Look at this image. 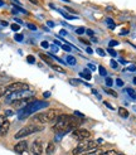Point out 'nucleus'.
<instances>
[{"label":"nucleus","instance_id":"37","mask_svg":"<svg viewBox=\"0 0 136 155\" xmlns=\"http://www.w3.org/2000/svg\"><path fill=\"white\" fill-rule=\"evenodd\" d=\"M116 85H117L118 87H122V86H124V81H122L121 78H117V79H116Z\"/></svg>","mask_w":136,"mask_h":155},{"label":"nucleus","instance_id":"4","mask_svg":"<svg viewBox=\"0 0 136 155\" xmlns=\"http://www.w3.org/2000/svg\"><path fill=\"white\" fill-rule=\"evenodd\" d=\"M44 129V126H42V125H27V126H24L23 129H20L18 132L14 135V137L16 140L18 139H23L25 136H29L32 135L34 132H38V131H42V130Z\"/></svg>","mask_w":136,"mask_h":155},{"label":"nucleus","instance_id":"33","mask_svg":"<svg viewBox=\"0 0 136 155\" xmlns=\"http://www.w3.org/2000/svg\"><path fill=\"white\" fill-rule=\"evenodd\" d=\"M14 39H15L16 42H22V40H23V34H15V35H14Z\"/></svg>","mask_w":136,"mask_h":155},{"label":"nucleus","instance_id":"9","mask_svg":"<svg viewBox=\"0 0 136 155\" xmlns=\"http://www.w3.org/2000/svg\"><path fill=\"white\" fill-rule=\"evenodd\" d=\"M10 129V122L5 115H0V136H5Z\"/></svg>","mask_w":136,"mask_h":155},{"label":"nucleus","instance_id":"11","mask_svg":"<svg viewBox=\"0 0 136 155\" xmlns=\"http://www.w3.org/2000/svg\"><path fill=\"white\" fill-rule=\"evenodd\" d=\"M28 150V141H19L14 146V151L18 154H24Z\"/></svg>","mask_w":136,"mask_h":155},{"label":"nucleus","instance_id":"1","mask_svg":"<svg viewBox=\"0 0 136 155\" xmlns=\"http://www.w3.org/2000/svg\"><path fill=\"white\" fill-rule=\"evenodd\" d=\"M79 125H81V121L78 120L77 116L62 114L57 117V121L53 126V131L61 132V134H67V132L72 131V130L78 129Z\"/></svg>","mask_w":136,"mask_h":155},{"label":"nucleus","instance_id":"44","mask_svg":"<svg viewBox=\"0 0 136 155\" xmlns=\"http://www.w3.org/2000/svg\"><path fill=\"white\" fill-rule=\"evenodd\" d=\"M74 115L77 117H84V115L82 114V112H79V111H74Z\"/></svg>","mask_w":136,"mask_h":155},{"label":"nucleus","instance_id":"12","mask_svg":"<svg viewBox=\"0 0 136 155\" xmlns=\"http://www.w3.org/2000/svg\"><path fill=\"white\" fill-rule=\"evenodd\" d=\"M54 151H56V145H54V142H49V144L47 145V149H45L47 155H52Z\"/></svg>","mask_w":136,"mask_h":155},{"label":"nucleus","instance_id":"13","mask_svg":"<svg viewBox=\"0 0 136 155\" xmlns=\"http://www.w3.org/2000/svg\"><path fill=\"white\" fill-rule=\"evenodd\" d=\"M79 76L82 77V78H84V79H87V81H90V79L92 78V76H91V72L88 69H86V71H83V72H81L79 73Z\"/></svg>","mask_w":136,"mask_h":155},{"label":"nucleus","instance_id":"18","mask_svg":"<svg viewBox=\"0 0 136 155\" xmlns=\"http://www.w3.org/2000/svg\"><path fill=\"white\" fill-rule=\"evenodd\" d=\"M69 83H71V85H73V86H78V85H81V83H82V85L88 86L87 83H84V82H82V81H79V79H76V78H71V79H69Z\"/></svg>","mask_w":136,"mask_h":155},{"label":"nucleus","instance_id":"51","mask_svg":"<svg viewBox=\"0 0 136 155\" xmlns=\"http://www.w3.org/2000/svg\"><path fill=\"white\" fill-rule=\"evenodd\" d=\"M10 1L14 3V5H20V1H19V0H10Z\"/></svg>","mask_w":136,"mask_h":155},{"label":"nucleus","instance_id":"49","mask_svg":"<svg viewBox=\"0 0 136 155\" xmlns=\"http://www.w3.org/2000/svg\"><path fill=\"white\" fill-rule=\"evenodd\" d=\"M88 67H90V69H92V71H95V69H96V66H95V64H92V63H88Z\"/></svg>","mask_w":136,"mask_h":155},{"label":"nucleus","instance_id":"25","mask_svg":"<svg viewBox=\"0 0 136 155\" xmlns=\"http://www.w3.org/2000/svg\"><path fill=\"white\" fill-rule=\"evenodd\" d=\"M5 91H6V86L5 85L0 86V97H3V96L5 95Z\"/></svg>","mask_w":136,"mask_h":155},{"label":"nucleus","instance_id":"39","mask_svg":"<svg viewBox=\"0 0 136 155\" xmlns=\"http://www.w3.org/2000/svg\"><path fill=\"white\" fill-rule=\"evenodd\" d=\"M107 51H108V53H110V54H111V56H112V57H116V56H117V53H116V52H115V51H113V49H112V48H108V49H107Z\"/></svg>","mask_w":136,"mask_h":155},{"label":"nucleus","instance_id":"2","mask_svg":"<svg viewBox=\"0 0 136 155\" xmlns=\"http://www.w3.org/2000/svg\"><path fill=\"white\" fill-rule=\"evenodd\" d=\"M48 102L47 101H39V100H35V101L30 102L29 105H27L25 107H23L22 110L19 111V119H25V117H28L29 115L34 114V112L42 110V108H45L48 107Z\"/></svg>","mask_w":136,"mask_h":155},{"label":"nucleus","instance_id":"40","mask_svg":"<svg viewBox=\"0 0 136 155\" xmlns=\"http://www.w3.org/2000/svg\"><path fill=\"white\" fill-rule=\"evenodd\" d=\"M110 64H111V67H112L113 69H116L117 67H118V66H117V62H116V61H111V63H110Z\"/></svg>","mask_w":136,"mask_h":155},{"label":"nucleus","instance_id":"32","mask_svg":"<svg viewBox=\"0 0 136 155\" xmlns=\"http://www.w3.org/2000/svg\"><path fill=\"white\" fill-rule=\"evenodd\" d=\"M108 45H110V48H112V47H116V45H118V42H117V40H110Z\"/></svg>","mask_w":136,"mask_h":155},{"label":"nucleus","instance_id":"55","mask_svg":"<svg viewBox=\"0 0 136 155\" xmlns=\"http://www.w3.org/2000/svg\"><path fill=\"white\" fill-rule=\"evenodd\" d=\"M86 51H87V53H90V54H92V53H93L92 48H90V47H87V49H86Z\"/></svg>","mask_w":136,"mask_h":155},{"label":"nucleus","instance_id":"53","mask_svg":"<svg viewBox=\"0 0 136 155\" xmlns=\"http://www.w3.org/2000/svg\"><path fill=\"white\" fill-rule=\"evenodd\" d=\"M66 10H68V11H71V13H73V14H76V11H74L73 9H71V8H68V6H66Z\"/></svg>","mask_w":136,"mask_h":155},{"label":"nucleus","instance_id":"59","mask_svg":"<svg viewBox=\"0 0 136 155\" xmlns=\"http://www.w3.org/2000/svg\"><path fill=\"white\" fill-rule=\"evenodd\" d=\"M54 44H58L59 45V44H61V42H59V40H54Z\"/></svg>","mask_w":136,"mask_h":155},{"label":"nucleus","instance_id":"23","mask_svg":"<svg viewBox=\"0 0 136 155\" xmlns=\"http://www.w3.org/2000/svg\"><path fill=\"white\" fill-rule=\"evenodd\" d=\"M106 22H107V24H108V27L110 28H111V29H115V27H116V24H115V22H113V20L112 19H107V20H106Z\"/></svg>","mask_w":136,"mask_h":155},{"label":"nucleus","instance_id":"60","mask_svg":"<svg viewBox=\"0 0 136 155\" xmlns=\"http://www.w3.org/2000/svg\"><path fill=\"white\" fill-rule=\"evenodd\" d=\"M4 5V1H3V0H0V6H3Z\"/></svg>","mask_w":136,"mask_h":155},{"label":"nucleus","instance_id":"19","mask_svg":"<svg viewBox=\"0 0 136 155\" xmlns=\"http://www.w3.org/2000/svg\"><path fill=\"white\" fill-rule=\"evenodd\" d=\"M67 63L69 64V66H74L76 63H77V61H76V58L73 56H67Z\"/></svg>","mask_w":136,"mask_h":155},{"label":"nucleus","instance_id":"30","mask_svg":"<svg viewBox=\"0 0 136 155\" xmlns=\"http://www.w3.org/2000/svg\"><path fill=\"white\" fill-rule=\"evenodd\" d=\"M27 61H28V63H35V58H34L33 56H28L27 57Z\"/></svg>","mask_w":136,"mask_h":155},{"label":"nucleus","instance_id":"15","mask_svg":"<svg viewBox=\"0 0 136 155\" xmlns=\"http://www.w3.org/2000/svg\"><path fill=\"white\" fill-rule=\"evenodd\" d=\"M10 77L9 76H5V74H0V86H3V85H5L6 82H9L10 81Z\"/></svg>","mask_w":136,"mask_h":155},{"label":"nucleus","instance_id":"26","mask_svg":"<svg viewBox=\"0 0 136 155\" xmlns=\"http://www.w3.org/2000/svg\"><path fill=\"white\" fill-rule=\"evenodd\" d=\"M101 155H118V153L115 151V150H108V151H106V153H102Z\"/></svg>","mask_w":136,"mask_h":155},{"label":"nucleus","instance_id":"61","mask_svg":"<svg viewBox=\"0 0 136 155\" xmlns=\"http://www.w3.org/2000/svg\"><path fill=\"white\" fill-rule=\"evenodd\" d=\"M134 83H135V85H136V77L134 78Z\"/></svg>","mask_w":136,"mask_h":155},{"label":"nucleus","instance_id":"22","mask_svg":"<svg viewBox=\"0 0 136 155\" xmlns=\"http://www.w3.org/2000/svg\"><path fill=\"white\" fill-rule=\"evenodd\" d=\"M103 91L106 92V93H108V95L113 96V97H117V93H116V92H115L113 90H110V88H103Z\"/></svg>","mask_w":136,"mask_h":155},{"label":"nucleus","instance_id":"27","mask_svg":"<svg viewBox=\"0 0 136 155\" xmlns=\"http://www.w3.org/2000/svg\"><path fill=\"white\" fill-rule=\"evenodd\" d=\"M112 83H113V81H112V78H111V77H106V85H107L108 87H111V86H112Z\"/></svg>","mask_w":136,"mask_h":155},{"label":"nucleus","instance_id":"3","mask_svg":"<svg viewBox=\"0 0 136 155\" xmlns=\"http://www.w3.org/2000/svg\"><path fill=\"white\" fill-rule=\"evenodd\" d=\"M58 116H59L58 110H56V108H50L48 111L40 112V114H38L37 116H34V120L39 121L40 124H48V122H52V121L57 120Z\"/></svg>","mask_w":136,"mask_h":155},{"label":"nucleus","instance_id":"10","mask_svg":"<svg viewBox=\"0 0 136 155\" xmlns=\"http://www.w3.org/2000/svg\"><path fill=\"white\" fill-rule=\"evenodd\" d=\"M43 153V142L40 139L34 140L33 145H32V154L33 155H42Z\"/></svg>","mask_w":136,"mask_h":155},{"label":"nucleus","instance_id":"14","mask_svg":"<svg viewBox=\"0 0 136 155\" xmlns=\"http://www.w3.org/2000/svg\"><path fill=\"white\" fill-rule=\"evenodd\" d=\"M118 115H120L121 117H124V119H127V117H129V111L124 107H120L118 108Z\"/></svg>","mask_w":136,"mask_h":155},{"label":"nucleus","instance_id":"35","mask_svg":"<svg viewBox=\"0 0 136 155\" xmlns=\"http://www.w3.org/2000/svg\"><path fill=\"white\" fill-rule=\"evenodd\" d=\"M40 45H42V47H43V48H49V47H50V44H49L47 40H43V42H42V43H40Z\"/></svg>","mask_w":136,"mask_h":155},{"label":"nucleus","instance_id":"31","mask_svg":"<svg viewBox=\"0 0 136 155\" xmlns=\"http://www.w3.org/2000/svg\"><path fill=\"white\" fill-rule=\"evenodd\" d=\"M62 49L63 51H66V52H71V45L69 44H62Z\"/></svg>","mask_w":136,"mask_h":155},{"label":"nucleus","instance_id":"54","mask_svg":"<svg viewBox=\"0 0 136 155\" xmlns=\"http://www.w3.org/2000/svg\"><path fill=\"white\" fill-rule=\"evenodd\" d=\"M127 33H129V30H127V29H124V30L121 32V35H125V34H127Z\"/></svg>","mask_w":136,"mask_h":155},{"label":"nucleus","instance_id":"38","mask_svg":"<svg viewBox=\"0 0 136 155\" xmlns=\"http://www.w3.org/2000/svg\"><path fill=\"white\" fill-rule=\"evenodd\" d=\"M27 27H28L29 29H30V30H37V27L34 25V24H32V23H28V24H27Z\"/></svg>","mask_w":136,"mask_h":155},{"label":"nucleus","instance_id":"57","mask_svg":"<svg viewBox=\"0 0 136 155\" xmlns=\"http://www.w3.org/2000/svg\"><path fill=\"white\" fill-rule=\"evenodd\" d=\"M15 22H16V23H19V24H22V23H23L22 20H20V19H18V18H15Z\"/></svg>","mask_w":136,"mask_h":155},{"label":"nucleus","instance_id":"62","mask_svg":"<svg viewBox=\"0 0 136 155\" xmlns=\"http://www.w3.org/2000/svg\"><path fill=\"white\" fill-rule=\"evenodd\" d=\"M63 1H69V0H63Z\"/></svg>","mask_w":136,"mask_h":155},{"label":"nucleus","instance_id":"48","mask_svg":"<svg viewBox=\"0 0 136 155\" xmlns=\"http://www.w3.org/2000/svg\"><path fill=\"white\" fill-rule=\"evenodd\" d=\"M47 24H48L49 28H54V25H56V24H54L53 22H47Z\"/></svg>","mask_w":136,"mask_h":155},{"label":"nucleus","instance_id":"34","mask_svg":"<svg viewBox=\"0 0 136 155\" xmlns=\"http://www.w3.org/2000/svg\"><path fill=\"white\" fill-rule=\"evenodd\" d=\"M84 32H86V29H84V28H82V27H81V28H77V29H76V33H77V34H83V33Z\"/></svg>","mask_w":136,"mask_h":155},{"label":"nucleus","instance_id":"17","mask_svg":"<svg viewBox=\"0 0 136 155\" xmlns=\"http://www.w3.org/2000/svg\"><path fill=\"white\" fill-rule=\"evenodd\" d=\"M102 154V151L100 149H93V150H91V151H87V153H84V154H82V155H101Z\"/></svg>","mask_w":136,"mask_h":155},{"label":"nucleus","instance_id":"56","mask_svg":"<svg viewBox=\"0 0 136 155\" xmlns=\"http://www.w3.org/2000/svg\"><path fill=\"white\" fill-rule=\"evenodd\" d=\"M29 1L33 3V4H35V5H38V4H39V1H38V0H29Z\"/></svg>","mask_w":136,"mask_h":155},{"label":"nucleus","instance_id":"28","mask_svg":"<svg viewBox=\"0 0 136 155\" xmlns=\"http://www.w3.org/2000/svg\"><path fill=\"white\" fill-rule=\"evenodd\" d=\"M62 15L64 16L66 19H68V20H74V19H77L76 16H72V15H68V14H66V13H62Z\"/></svg>","mask_w":136,"mask_h":155},{"label":"nucleus","instance_id":"24","mask_svg":"<svg viewBox=\"0 0 136 155\" xmlns=\"http://www.w3.org/2000/svg\"><path fill=\"white\" fill-rule=\"evenodd\" d=\"M98 71H100V73H101V76H103V77H106V76H107V72H106V69H105V67H102V66H100V67H98Z\"/></svg>","mask_w":136,"mask_h":155},{"label":"nucleus","instance_id":"47","mask_svg":"<svg viewBox=\"0 0 136 155\" xmlns=\"http://www.w3.org/2000/svg\"><path fill=\"white\" fill-rule=\"evenodd\" d=\"M43 96H44V97H45V98H48V97H49V96H50V92H49V91H45V92H44V93H43Z\"/></svg>","mask_w":136,"mask_h":155},{"label":"nucleus","instance_id":"21","mask_svg":"<svg viewBox=\"0 0 136 155\" xmlns=\"http://www.w3.org/2000/svg\"><path fill=\"white\" fill-rule=\"evenodd\" d=\"M126 92L129 93V96L132 100H136V92H135V90H132V88H126Z\"/></svg>","mask_w":136,"mask_h":155},{"label":"nucleus","instance_id":"20","mask_svg":"<svg viewBox=\"0 0 136 155\" xmlns=\"http://www.w3.org/2000/svg\"><path fill=\"white\" fill-rule=\"evenodd\" d=\"M50 67H52V68H53L54 71H56V72H59V73H66V71L63 69L61 66H57V64H52Z\"/></svg>","mask_w":136,"mask_h":155},{"label":"nucleus","instance_id":"41","mask_svg":"<svg viewBox=\"0 0 136 155\" xmlns=\"http://www.w3.org/2000/svg\"><path fill=\"white\" fill-rule=\"evenodd\" d=\"M86 33H87V34L90 35V37H93V34H95V33H93V30H92V29H86Z\"/></svg>","mask_w":136,"mask_h":155},{"label":"nucleus","instance_id":"50","mask_svg":"<svg viewBox=\"0 0 136 155\" xmlns=\"http://www.w3.org/2000/svg\"><path fill=\"white\" fill-rule=\"evenodd\" d=\"M50 48H52L53 52H57V51H58V47H57V45H50Z\"/></svg>","mask_w":136,"mask_h":155},{"label":"nucleus","instance_id":"58","mask_svg":"<svg viewBox=\"0 0 136 155\" xmlns=\"http://www.w3.org/2000/svg\"><path fill=\"white\" fill-rule=\"evenodd\" d=\"M0 23H1V25H4V27H6V25H8V23H6V22H4V20H3V22H0Z\"/></svg>","mask_w":136,"mask_h":155},{"label":"nucleus","instance_id":"36","mask_svg":"<svg viewBox=\"0 0 136 155\" xmlns=\"http://www.w3.org/2000/svg\"><path fill=\"white\" fill-rule=\"evenodd\" d=\"M96 52H97V53H98V54H100V56H101V57H103V56H106V54H105V51H103V49H102V48H97V49H96Z\"/></svg>","mask_w":136,"mask_h":155},{"label":"nucleus","instance_id":"8","mask_svg":"<svg viewBox=\"0 0 136 155\" xmlns=\"http://www.w3.org/2000/svg\"><path fill=\"white\" fill-rule=\"evenodd\" d=\"M33 101H35V98H34V96L33 97H23V98H15V100H13V102L11 105L14 106L15 108H22V107H25L27 105H29L30 102Z\"/></svg>","mask_w":136,"mask_h":155},{"label":"nucleus","instance_id":"7","mask_svg":"<svg viewBox=\"0 0 136 155\" xmlns=\"http://www.w3.org/2000/svg\"><path fill=\"white\" fill-rule=\"evenodd\" d=\"M72 135H73V137L76 140H78V141H83V140H87L88 137L91 136V132L88 131V130L86 129H76L73 130V132H72Z\"/></svg>","mask_w":136,"mask_h":155},{"label":"nucleus","instance_id":"45","mask_svg":"<svg viewBox=\"0 0 136 155\" xmlns=\"http://www.w3.org/2000/svg\"><path fill=\"white\" fill-rule=\"evenodd\" d=\"M103 103L106 105V107H108V108H110V110H113V106H111V105H110V103H108L107 101H105Z\"/></svg>","mask_w":136,"mask_h":155},{"label":"nucleus","instance_id":"43","mask_svg":"<svg viewBox=\"0 0 136 155\" xmlns=\"http://www.w3.org/2000/svg\"><path fill=\"white\" fill-rule=\"evenodd\" d=\"M4 115H5L6 117L13 116V111H11V110H6V111H5V114H4Z\"/></svg>","mask_w":136,"mask_h":155},{"label":"nucleus","instance_id":"42","mask_svg":"<svg viewBox=\"0 0 136 155\" xmlns=\"http://www.w3.org/2000/svg\"><path fill=\"white\" fill-rule=\"evenodd\" d=\"M79 40L82 42V43L87 44V45H90V44H91V43H90V40H87V39H84V38H79Z\"/></svg>","mask_w":136,"mask_h":155},{"label":"nucleus","instance_id":"16","mask_svg":"<svg viewBox=\"0 0 136 155\" xmlns=\"http://www.w3.org/2000/svg\"><path fill=\"white\" fill-rule=\"evenodd\" d=\"M39 57H40L42 59H43V61L45 62L47 64H50V66L53 64V63H52V59H50V57H47V56H45L44 53H39Z\"/></svg>","mask_w":136,"mask_h":155},{"label":"nucleus","instance_id":"52","mask_svg":"<svg viewBox=\"0 0 136 155\" xmlns=\"http://www.w3.org/2000/svg\"><path fill=\"white\" fill-rule=\"evenodd\" d=\"M129 71L134 72V71H136V67H135V66H130V67H129Z\"/></svg>","mask_w":136,"mask_h":155},{"label":"nucleus","instance_id":"29","mask_svg":"<svg viewBox=\"0 0 136 155\" xmlns=\"http://www.w3.org/2000/svg\"><path fill=\"white\" fill-rule=\"evenodd\" d=\"M11 30H14V32H18L19 30V29H20V25H19V24H11Z\"/></svg>","mask_w":136,"mask_h":155},{"label":"nucleus","instance_id":"6","mask_svg":"<svg viewBox=\"0 0 136 155\" xmlns=\"http://www.w3.org/2000/svg\"><path fill=\"white\" fill-rule=\"evenodd\" d=\"M97 142H101V140H98V141H84L81 145H78L77 148H74L72 153H73V155H79V154H84L87 151H91V150L97 148V145H96Z\"/></svg>","mask_w":136,"mask_h":155},{"label":"nucleus","instance_id":"5","mask_svg":"<svg viewBox=\"0 0 136 155\" xmlns=\"http://www.w3.org/2000/svg\"><path fill=\"white\" fill-rule=\"evenodd\" d=\"M29 90V85L28 83H24V82H13L10 85L6 86V91H5V96L9 97L11 95H15V93H19V92H24Z\"/></svg>","mask_w":136,"mask_h":155},{"label":"nucleus","instance_id":"46","mask_svg":"<svg viewBox=\"0 0 136 155\" xmlns=\"http://www.w3.org/2000/svg\"><path fill=\"white\" fill-rule=\"evenodd\" d=\"M59 34H61L62 37H66V35H67V32L64 30V29H62V30H61V32H59Z\"/></svg>","mask_w":136,"mask_h":155}]
</instances>
